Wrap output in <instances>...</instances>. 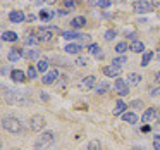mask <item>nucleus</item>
Masks as SVG:
<instances>
[{
	"label": "nucleus",
	"instance_id": "4",
	"mask_svg": "<svg viewBox=\"0 0 160 150\" xmlns=\"http://www.w3.org/2000/svg\"><path fill=\"white\" fill-rule=\"evenodd\" d=\"M60 33V29L57 26H42L40 28V40H53V35Z\"/></svg>",
	"mask_w": 160,
	"mask_h": 150
},
{
	"label": "nucleus",
	"instance_id": "22",
	"mask_svg": "<svg viewBox=\"0 0 160 150\" xmlns=\"http://www.w3.org/2000/svg\"><path fill=\"white\" fill-rule=\"evenodd\" d=\"M153 57V52H150V50H145L143 52V59H141V67H146L150 64V60H152Z\"/></svg>",
	"mask_w": 160,
	"mask_h": 150
},
{
	"label": "nucleus",
	"instance_id": "25",
	"mask_svg": "<svg viewBox=\"0 0 160 150\" xmlns=\"http://www.w3.org/2000/svg\"><path fill=\"white\" fill-rule=\"evenodd\" d=\"M107 90H108V83H107V81H103V83H100L97 88H95V93H97V95H105V93H107Z\"/></svg>",
	"mask_w": 160,
	"mask_h": 150
},
{
	"label": "nucleus",
	"instance_id": "50",
	"mask_svg": "<svg viewBox=\"0 0 160 150\" xmlns=\"http://www.w3.org/2000/svg\"><path fill=\"white\" fill-rule=\"evenodd\" d=\"M12 150H16V148H12Z\"/></svg>",
	"mask_w": 160,
	"mask_h": 150
},
{
	"label": "nucleus",
	"instance_id": "28",
	"mask_svg": "<svg viewBox=\"0 0 160 150\" xmlns=\"http://www.w3.org/2000/svg\"><path fill=\"white\" fill-rule=\"evenodd\" d=\"M38 40L40 38H36L35 35H26L24 43H26V47H31V45H36V43H38Z\"/></svg>",
	"mask_w": 160,
	"mask_h": 150
},
{
	"label": "nucleus",
	"instance_id": "38",
	"mask_svg": "<svg viewBox=\"0 0 160 150\" xmlns=\"http://www.w3.org/2000/svg\"><path fill=\"white\" fill-rule=\"evenodd\" d=\"M40 98H42L43 102H48L50 100V95L47 93V91H40Z\"/></svg>",
	"mask_w": 160,
	"mask_h": 150
},
{
	"label": "nucleus",
	"instance_id": "35",
	"mask_svg": "<svg viewBox=\"0 0 160 150\" xmlns=\"http://www.w3.org/2000/svg\"><path fill=\"white\" fill-rule=\"evenodd\" d=\"M115 36H117V31H115V29H108V31L105 33V40H107V42H112Z\"/></svg>",
	"mask_w": 160,
	"mask_h": 150
},
{
	"label": "nucleus",
	"instance_id": "12",
	"mask_svg": "<svg viewBox=\"0 0 160 150\" xmlns=\"http://www.w3.org/2000/svg\"><path fill=\"white\" fill-rule=\"evenodd\" d=\"M121 73H122L121 67H115V66H105L103 67V74L108 76V78H119Z\"/></svg>",
	"mask_w": 160,
	"mask_h": 150
},
{
	"label": "nucleus",
	"instance_id": "34",
	"mask_svg": "<svg viewBox=\"0 0 160 150\" xmlns=\"http://www.w3.org/2000/svg\"><path fill=\"white\" fill-rule=\"evenodd\" d=\"M36 76H38V67H33V66H29V67H28V78H31V80H35Z\"/></svg>",
	"mask_w": 160,
	"mask_h": 150
},
{
	"label": "nucleus",
	"instance_id": "13",
	"mask_svg": "<svg viewBox=\"0 0 160 150\" xmlns=\"http://www.w3.org/2000/svg\"><path fill=\"white\" fill-rule=\"evenodd\" d=\"M129 50L134 54H141V52H145V43L139 42V40H132L131 45H129Z\"/></svg>",
	"mask_w": 160,
	"mask_h": 150
},
{
	"label": "nucleus",
	"instance_id": "44",
	"mask_svg": "<svg viewBox=\"0 0 160 150\" xmlns=\"http://www.w3.org/2000/svg\"><path fill=\"white\" fill-rule=\"evenodd\" d=\"M26 19H28V21H29V23H31V21H35V19H36V16H33V14H29V16H28V18H26Z\"/></svg>",
	"mask_w": 160,
	"mask_h": 150
},
{
	"label": "nucleus",
	"instance_id": "15",
	"mask_svg": "<svg viewBox=\"0 0 160 150\" xmlns=\"http://www.w3.org/2000/svg\"><path fill=\"white\" fill-rule=\"evenodd\" d=\"M9 19H11L12 23H22L26 19V16H24V12H21V11H12L11 14H9Z\"/></svg>",
	"mask_w": 160,
	"mask_h": 150
},
{
	"label": "nucleus",
	"instance_id": "27",
	"mask_svg": "<svg viewBox=\"0 0 160 150\" xmlns=\"http://www.w3.org/2000/svg\"><path fill=\"white\" fill-rule=\"evenodd\" d=\"M128 81H129L131 85H138L139 81H141V76H139L138 73H129V74H128Z\"/></svg>",
	"mask_w": 160,
	"mask_h": 150
},
{
	"label": "nucleus",
	"instance_id": "45",
	"mask_svg": "<svg viewBox=\"0 0 160 150\" xmlns=\"http://www.w3.org/2000/svg\"><path fill=\"white\" fill-rule=\"evenodd\" d=\"M155 83H158V85H160V73H157V76H155Z\"/></svg>",
	"mask_w": 160,
	"mask_h": 150
},
{
	"label": "nucleus",
	"instance_id": "3",
	"mask_svg": "<svg viewBox=\"0 0 160 150\" xmlns=\"http://www.w3.org/2000/svg\"><path fill=\"white\" fill-rule=\"evenodd\" d=\"M2 95H4V100L11 105H18V97H19V91L12 90L9 86H4L2 85Z\"/></svg>",
	"mask_w": 160,
	"mask_h": 150
},
{
	"label": "nucleus",
	"instance_id": "30",
	"mask_svg": "<svg viewBox=\"0 0 160 150\" xmlns=\"http://www.w3.org/2000/svg\"><path fill=\"white\" fill-rule=\"evenodd\" d=\"M36 67H38V71H42V73L43 74H45L47 73V71H48V60H38V66H36Z\"/></svg>",
	"mask_w": 160,
	"mask_h": 150
},
{
	"label": "nucleus",
	"instance_id": "24",
	"mask_svg": "<svg viewBox=\"0 0 160 150\" xmlns=\"http://www.w3.org/2000/svg\"><path fill=\"white\" fill-rule=\"evenodd\" d=\"M81 49H83V47L76 45V43H69V45H66V52L67 54H79Z\"/></svg>",
	"mask_w": 160,
	"mask_h": 150
},
{
	"label": "nucleus",
	"instance_id": "49",
	"mask_svg": "<svg viewBox=\"0 0 160 150\" xmlns=\"http://www.w3.org/2000/svg\"><path fill=\"white\" fill-rule=\"evenodd\" d=\"M158 19H160V14H158Z\"/></svg>",
	"mask_w": 160,
	"mask_h": 150
},
{
	"label": "nucleus",
	"instance_id": "48",
	"mask_svg": "<svg viewBox=\"0 0 160 150\" xmlns=\"http://www.w3.org/2000/svg\"><path fill=\"white\" fill-rule=\"evenodd\" d=\"M157 57H158V59H160V50H158V55H157Z\"/></svg>",
	"mask_w": 160,
	"mask_h": 150
},
{
	"label": "nucleus",
	"instance_id": "20",
	"mask_svg": "<svg viewBox=\"0 0 160 150\" xmlns=\"http://www.w3.org/2000/svg\"><path fill=\"white\" fill-rule=\"evenodd\" d=\"M81 150H102V145H100L98 140H91V142H88Z\"/></svg>",
	"mask_w": 160,
	"mask_h": 150
},
{
	"label": "nucleus",
	"instance_id": "36",
	"mask_svg": "<svg viewBox=\"0 0 160 150\" xmlns=\"http://www.w3.org/2000/svg\"><path fill=\"white\" fill-rule=\"evenodd\" d=\"M110 4H112V2H110V0H98V2H97V5H98V7H110Z\"/></svg>",
	"mask_w": 160,
	"mask_h": 150
},
{
	"label": "nucleus",
	"instance_id": "6",
	"mask_svg": "<svg viewBox=\"0 0 160 150\" xmlns=\"http://www.w3.org/2000/svg\"><path fill=\"white\" fill-rule=\"evenodd\" d=\"M45 124H47V121H45V117H43L42 114H35V116H31L29 126H31L33 131H42V129H45Z\"/></svg>",
	"mask_w": 160,
	"mask_h": 150
},
{
	"label": "nucleus",
	"instance_id": "9",
	"mask_svg": "<svg viewBox=\"0 0 160 150\" xmlns=\"http://www.w3.org/2000/svg\"><path fill=\"white\" fill-rule=\"evenodd\" d=\"M57 78H59V69H52V71H48L47 74H43L42 83L43 85H53Z\"/></svg>",
	"mask_w": 160,
	"mask_h": 150
},
{
	"label": "nucleus",
	"instance_id": "47",
	"mask_svg": "<svg viewBox=\"0 0 160 150\" xmlns=\"http://www.w3.org/2000/svg\"><path fill=\"white\" fill-rule=\"evenodd\" d=\"M47 4H55V0H47Z\"/></svg>",
	"mask_w": 160,
	"mask_h": 150
},
{
	"label": "nucleus",
	"instance_id": "39",
	"mask_svg": "<svg viewBox=\"0 0 160 150\" xmlns=\"http://www.w3.org/2000/svg\"><path fill=\"white\" fill-rule=\"evenodd\" d=\"M150 95H152V97H160V88H153V90L150 91Z\"/></svg>",
	"mask_w": 160,
	"mask_h": 150
},
{
	"label": "nucleus",
	"instance_id": "17",
	"mask_svg": "<svg viewBox=\"0 0 160 150\" xmlns=\"http://www.w3.org/2000/svg\"><path fill=\"white\" fill-rule=\"evenodd\" d=\"M71 26H72L74 29H81L83 26H86V18H83V16H78V18L72 19Z\"/></svg>",
	"mask_w": 160,
	"mask_h": 150
},
{
	"label": "nucleus",
	"instance_id": "1",
	"mask_svg": "<svg viewBox=\"0 0 160 150\" xmlns=\"http://www.w3.org/2000/svg\"><path fill=\"white\" fill-rule=\"evenodd\" d=\"M2 128L7 129L9 133H14V135H18V133H22V122L19 121L18 117H12V116H5L4 119H2Z\"/></svg>",
	"mask_w": 160,
	"mask_h": 150
},
{
	"label": "nucleus",
	"instance_id": "19",
	"mask_svg": "<svg viewBox=\"0 0 160 150\" xmlns=\"http://www.w3.org/2000/svg\"><path fill=\"white\" fill-rule=\"evenodd\" d=\"M126 109H128V105H126L122 100H117V102H115V109H114V116H121V114H124Z\"/></svg>",
	"mask_w": 160,
	"mask_h": 150
},
{
	"label": "nucleus",
	"instance_id": "16",
	"mask_svg": "<svg viewBox=\"0 0 160 150\" xmlns=\"http://www.w3.org/2000/svg\"><path fill=\"white\" fill-rule=\"evenodd\" d=\"M88 52H90V54H93V55L97 57L98 60H102V59H103V52H102V49L97 45V43H91V45H90V49H88Z\"/></svg>",
	"mask_w": 160,
	"mask_h": 150
},
{
	"label": "nucleus",
	"instance_id": "11",
	"mask_svg": "<svg viewBox=\"0 0 160 150\" xmlns=\"http://www.w3.org/2000/svg\"><path fill=\"white\" fill-rule=\"evenodd\" d=\"M157 116H158V109L157 107H150L145 111V114L141 116V122H150L152 119H155Z\"/></svg>",
	"mask_w": 160,
	"mask_h": 150
},
{
	"label": "nucleus",
	"instance_id": "46",
	"mask_svg": "<svg viewBox=\"0 0 160 150\" xmlns=\"http://www.w3.org/2000/svg\"><path fill=\"white\" fill-rule=\"evenodd\" d=\"M153 5H160V0H153Z\"/></svg>",
	"mask_w": 160,
	"mask_h": 150
},
{
	"label": "nucleus",
	"instance_id": "41",
	"mask_svg": "<svg viewBox=\"0 0 160 150\" xmlns=\"http://www.w3.org/2000/svg\"><path fill=\"white\" fill-rule=\"evenodd\" d=\"M64 4H66L67 7H72V5H74V0H64Z\"/></svg>",
	"mask_w": 160,
	"mask_h": 150
},
{
	"label": "nucleus",
	"instance_id": "31",
	"mask_svg": "<svg viewBox=\"0 0 160 150\" xmlns=\"http://www.w3.org/2000/svg\"><path fill=\"white\" fill-rule=\"evenodd\" d=\"M7 57H9V60H12V62H16V60H19V59H21V54H19L18 50H11Z\"/></svg>",
	"mask_w": 160,
	"mask_h": 150
},
{
	"label": "nucleus",
	"instance_id": "10",
	"mask_svg": "<svg viewBox=\"0 0 160 150\" xmlns=\"http://www.w3.org/2000/svg\"><path fill=\"white\" fill-rule=\"evenodd\" d=\"M62 36L66 40H86V42H90V36L88 35H81V33H76V31H64Z\"/></svg>",
	"mask_w": 160,
	"mask_h": 150
},
{
	"label": "nucleus",
	"instance_id": "32",
	"mask_svg": "<svg viewBox=\"0 0 160 150\" xmlns=\"http://www.w3.org/2000/svg\"><path fill=\"white\" fill-rule=\"evenodd\" d=\"M74 64H76L78 67H83V66H88V64H90V60H88V57H78Z\"/></svg>",
	"mask_w": 160,
	"mask_h": 150
},
{
	"label": "nucleus",
	"instance_id": "33",
	"mask_svg": "<svg viewBox=\"0 0 160 150\" xmlns=\"http://www.w3.org/2000/svg\"><path fill=\"white\" fill-rule=\"evenodd\" d=\"M126 50H128V43H126V42H121V43L115 45V52H117V54H124Z\"/></svg>",
	"mask_w": 160,
	"mask_h": 150
},
{
	"label": "nucleus",
	"instance_id": "14",
	"mask_svg": "<svg viewBox=\"0 0 160 150\" xmlns=\"http://www.w3.org/2000/svg\"><path fill=\"white\" fill-rule=\"evenodd\" d=\"M11 78H12V81H16V83H24L26 81V74L22 73V71H19V69L11 71Z\"/></svg>",
	"mask_w": 160,
	"mask_h": 150
},
{
	"label": "nucleus",
	"instance_id": "18",
	"mask_svg": "<svg viewBox=\"0 0 160 150\" xmlns=\"http://www.w3.org/2000/svg\"><path fill=\"white\" fill-rule=\"evenodd\" d=\"M22 54H24V57H26V59H29V60H38L40 59V52H38V50H35V49H26Z\"/></svg>",
	"mask_w": 160,
	"mask_h": 150
},
{
	"label": "nucleus",
	"instance_id": "42",
	"mask_svg": "<svg viewBox=\"0 0 160 150\" xmlns=\"http://www.w3.org/2000/svg\"><path fill=\"white\" fill-rule=\"evenodd\" d=\"M0 73H2V76H5V74L9 73V67H5V66H2V71H0Z\"/></svg>",
	"mask_w": 160,
	"mask_h": 150
},
{
	"label": "nucleus",
	"instance_id": "26",
	"mask_svg": "<svg viewBox=\"0 0 160 150\" xmlns=\"http://www.w3.org/2000/svg\"><path fill=\"white\" fill-rule=\"evenodd\" d=\"M124 64H128V57H126V55H122V57H115V59L112 60V66H115V67H122Z\"/></svg>",
	"mask_w": 160,
	"mask_h": 150
},
{
	"label": "nucleus",
	"instance_id": "21",
	"mask_svg": "<svg viewBox=\"0 0 160 150\" xmlns=\"http://www.w3.org/2000/svg\"><path fill=\"white\" fill-rule=\"evenodd\" d=\"M122 119H124L126 122H129V124H136V122H138V116L132 114V112H124V114H122Z\"/></svg>",
	"mask_w": 160,
	"mask_h": 150
},
{
	"label": "nucleus",
	"instance_id": "7",
	"mask_svg": "<svg viewBox=\"0 0 160 150\" xmlns=\"http://www.w3.org/2000/svg\"><path fill=\"white\" fill-rule=\"evenodd\" d=\"M114 88L121 97L124 95H129V85H128V80H122V78H115L114 81Z\"/></svg>",
	"mask_w": 160,
	"mask_h": 150
},
{
	"label": "nucleus",
	"instance_id": "29",
	"mask_svg": "<svg viewBox=\"0 0 160 150\" xmlns=\"http://www.w3.org/2000/svg\"><path fill=\"white\" fill-rule=\"evenodd\" d=\"M55 14H57V12H53V11H42V12H40V18H42L43 21H50Z\"/></svg>",
	"mask_w": 160,
	"mask_h": 150
},
{
	"label": "nucleus",
	"instance_id": "2",
	"mask_svg": "<svg viewBox=\"0 0 160 150\" xmlns=\"http://www.w3.org/2000/svg\"><path fill=\"white\" fill-rule=\"evenodd\" d=\"M53 142H55V133L45 131L38 136V140H36V143H35V150H48Z\"/></svg>",
	"mask_w": 160,
	"mask_h": 150
},
{
	"label": "nucleus",
	"instance_id": "43",
	"mask_svg": "<svg viewBox=\"0 0 160 150\" xmlns=\"http://www.w3.org/2000/svg\"><path fill=\"white\" fill-rule=\"evenodd\" d=\"M57 14H59V16H66L67 11H66V9H60V11H57Z\"/></svg>",
	"mask_w": 160,
	"mask_h": 150
},
{
	"label": "nucleus",
	"instance_id": "8",
	"mask_svg": "<svg viewBox=\"0 0 160 150\" xmlns=\"http://www.w3.org/2000/svg\"><path fill=\"white\" fill-rule=\"evenodd\" d=\"M95 83H97V78L95 76H86V78H83V80L79 81V90H83V91H88V90H91V88L95 86Z\"/></svg>",
	"mask_w": 160,
	"mask_h": 150
},
{
	"label": "nucleus",
	"instance_id": "40",
	"mask_svg": "<svg viewBox=\"0 0 160 150\" xmlns=\"http://www.w3.org/2000/svg\"><path fill=\"white\" fill-rule=\"evenodd\" d=\"M131 107H143V102L141 100H134V102H131Z\"/></svg>",
	"mask_w": 160,
	"mask_h": 150
},
{
	"label": "nucleus",
	"instance_id": "37",
	"mask_svg": "<svg viewBox=\"0 0 160 150\" xmlns=\"http://www.w3.org/2000/svg\"><path fill=\"white\" fill-rule=\"evenodd\" d=\"M153 148L160 150V135H155V138H153Z\"/></svg>",
	"mask_w": 160,
	"mask_h": 150
},
{
	"label": "nucleus",
	"instance_id": "5",
	"mask_svg": "<svg viewBox=\"0 0 160 150\" xmlns=\"http://www.w3.org/2000/svg\"><path fill=\"white\" fill-rule=\"evenodd\" d=\"M132 9L138 14H145V12H153V4L152 2H146V0H138L132 4Z\"/></svg>",
	"mask_w": 160,
	"mask_h": 150
},
{
	"label": "nucleus",
	"instance_id": "23",
	"mask_svg": "<svg viewBox=\"0 0 160 150\" xmlns=\"http://www.w3.org/2000/svg\"><path fill=\"white\" fill-rule=\"evenodd\" d=\"M2 40L4 42H16L18 40V35L14 31H4L2 33Z\"/></svg>",
	"mask_w": 160,
	"mask_h": 150
}]
</instances>
